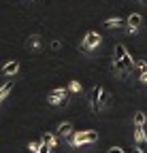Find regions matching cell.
<instances>
[{
	"label": "cell",
	"mask_w": 147,
	"mask_h": 153,
	"mask_svg": "<svg viewBox=\"0 0 147 153\" xmlns=\"http://www.w3.org/2000/svg\"><path fill=\"white\" fill-rule=\"evenodd\" d=\"M134 140H137L139 145H143V143H145V132H143V126H137V130H134Z\"/></svg>",
	"instance_id": "obj_9"
},
{
	"label": "cell",
	"mask_w": 147,
	"mask_h": 153,
	"mask_svg": "<svg viewBox=\"0 0 147 153\" xmlns=\"http://www.w3.org/2000/svg\"><path fill=\"white\" fill-rule=\"evenodd\" d=\"M109 100H111V94H109L107 89H102V94H100V106L109 104Z\"/></svg>",
	"instance_id": "obj_14"
},
{
	"label": "cell",
	"mask_w": 147,
	"mask_h": 153,
	"mask_svg": "<svg viewBox=\"0 0 147 153\" xmlns=\"http://www.w3.org/2000/svg\"><path fill=\"white\" fill-rule=\"evenodd\" d=\"M81 49H83L85 53H90V51H94V49H92V47H90L87 43H81Z\"/></svg>",
	"instance_id": "obj_19"
},
{
	"label": "cell",
	"mask_w": 147,
	"mask_h": 153,
	"mask_svg": "<svg viewBox=\"0 0 147 153\" xmlns=\"http://www.w3.org/2000/svg\"><path fill=\"white\" fill-rule=\"evenodd\" d=\"M145 2H147V0H145Z\"/></svg>",
	"instance_id": "obj_26"
},
{
	"label": "cell",
	"mask_w": 147,
	"mask_h": 153,
	"mask_svg": "<svg viewBox=\"0 0 147 153\" xmlns=\"http://www.w3.org/2000/svg\"><path fill=\"white\" fill-rule=\"evenodd\" d=\"M49 153H53V151H49Z\"/></svg>",
	"instance_id": "obj_25"
},
{
	"label": "cell",
	"mask_w": 147,
	"mask_h": 153,
	"mask_svg": "<svg viewBox=\"0 0 147 153\" xmlns=\"http://www.w3.org/2000/svg\"><path fill=\"white\" fill-rule=\"evenodd\" d=\"M98 138V134L94 130H83V132H77L75 136H72V145L79 147V145H87V143H94Z\"/></svg>",
	"instance_id": "obj_1"
},
{
	"label": "cell",
	"mask_w": 147,
	"mask_h": 153,
	"mask_svg": "<svg viewBox=\"0 0 147 153\" xmlns=\"http://www.w3.org/2000/svg\"><path fill=\"white\" fill-rule=\"evenodd\" d=\"M109 153H124L119 147H111V149H109Z\"/></svg>",
	"instance_id": "obj_21"
},
{
	"label": "cell",
	"mask_w": 147,
	"mask_h": 153,
	"mask_svg": "<svg viewBox=\"0 0 147 153\" xmlns=\"http://www.w3.org/2000/svg\"><path fill=\"white\" fill-rule=\"evenodd\" d=\"M79 89H81V85H79L77 81H75V83H70V91H79Z\"/></svg>",
	"instance_id": "obj_18"
},
{
	"label": "cell",
	"mask_w": 147,
	"mask_h": 153,
	"mask_svg": "<svg viewBox=\"0 0 147 153\" xmlns=\"http://www.w3.org/2000/svg\"><path fill=\"white\" fill-rule=\"evenodd\" d=\"M145 153H147V151H145Z\"/></svg>",
	"instance_id": "obj_27"
},
{
	"label": "cell",
	"mask_w": 147,
	"mask_h": 153,
	"mask_svg": "<svg viewBox=\"0 0 147 153\" xmlns=\"http://www.w3.org/2000/svg\"><path fill=\"white\" fill-rule=\"evenodd\" d=\"M49 102H51V104H66V102H68V91L62 89V87L53 89L51 96H49Z\"/></svg>",
	"instance_id": "obj_2"
},
{
	"label": "cell",
	"mask_w": 147,
	"mask_h": 153,
	"mask_svg": "<svg viewBox=\"0 0 147 153\" xmlns=\"http://www.w3.org/2000/svg\"><path fill=\"white\" fill-rule=\"evenodd\" d=\"M70 132H72V123L64 121V123H60V126H58V136H68Z\"/></svg>",
	"instance_id": "obj_7"
},
{
	"label": "cell",
	"mask_w": 147,
	"mask_h": 153,
	"mask_svg": "<svg viewBox=\"0 0 147 153\" xmlns=\"http://www.w3.org/2000/svg\"><path fill=\"white\" fill-rule=\"evenodd\" d=\"M34 2H39V0H34Z\"/></svg>",
	"instance_id": "obj_24"
},
{
	"label": "cell",
	"mask_w": 147,
	"mask_h": 153,
	"mask_svg": "<svg viewBox=\"0 0 147 153\" xmlns=\"http://www.w3.org/2000/svg\"><path fill=\"white\" fill-rule=\"evenodd\" d=\"M130 153H145V151H141V149H134V151H130Z\"/></svg>",
	"instance_id": "obj_23"
},
{
	"label": "cell",
	"mask_w": 147,
	"mask_h": 153,
	"mask_svg": "<svg viewBox=\"0 0 147 153\" xmlns=\"http://www.w3.org/2000/svg\"><path fill=\"white\" fill-rule=\"evenodd\" d=\"M128 32H130V34H134L139 28H141V24H143V17L139 15V13H134V15H130V17H128Z\"/></svg>",
	"instance_id": "obj_4"
},
{
	"label": "cell",
	"mask_w": 147,
	"mask_h": 153,
	"mask_svg": "<svg viewBox=\"0 0 147 153\" xmlns=\"http://www.w3.org/2000/svg\"><path fill=\"white\" fill-rule=\"evenodd\" d=\"M141 81H143V83H147V70H145V72L141 74Z\"/></svg>",
	"instance_id": "obj_22"
},
{
	"label": "cell",
	"mask_w": 147,
	"mask_h": 153,
	"mask_svg": "<svg viewBox=\"0 0 147 153\" xmlns=\"http://www.w3.org/2000/svg\"><path fill=\"white\" fill-rule=\"evenodd\" d=\"M100 41H102V38H100V34H98V32H87V34H85V41H83V43H87V45H90L92 49H96V47L100 45Z\"/></svg>",
	"instance_id": "obj_5"
},
{
	"label": "cell",
	"mask_w": 147,
	"mask_h": 153,
	"mask_svg": "<svg viewBox=\"0 0 147 153\" xmlns=\"http://www.w3.org/2000/svg\"><path fill=\"white\" fill-rule=\"evenodd\" d=\"M100 94H102L100 85H96L94 89H92V94H90V102H92V111L94 113H98V108H100Z\"/></svg>",
	"instance_id": "obj_3"
},
{
	"label": "cell",
	"mask_w": 147,
	"mask_h": 153,
	"mask_svg": "<svg viewBox=\"0 0 147 153\" xmlns=\"http://www.w3.org/2000/svg\"><path fill=\"white\" fill-rule=\"evenodd\" d=\"M41 147H43V143H30V153H36Z\"/></svg>",
	"instance_id": "obj_17"
},
{
	"label": "cell",
	"mask_w": 147,
	"mask_h": 153,
	"mask_svg": "<svg viewBox=\"0 0 147 153\" xmlns=\"http://www.w3.org/2000/svg\"><path fill=\"white\" fill-rule=\"evenodd\" d=\"M43 145H47V147H56V136H53V134H43V140H41Z\"/></svg>",
	"instance_id": "obj_10"
},
{
	"label": "cell",
	"mask_w": 147,
	"mask_h": 153,
	"mask_svg": "<svg viewBox=\"0 0 147 153\" xmlns=\"http://www.w3.org/2000/svg\"><path fill=\"white\" fill-rule=\"evenodd\" d=\"M126 53H128V51H126L124 45H115V55H113V60H122Z\"/></svg>",
	"instance_id": "obj_11"
},
{
	"label": "cell",
	"mask_w": 147,
	"mask_h": 153,
	"mask_svg": "<svg viewBox=\"0 0 147 153\" xmlns=\"http://www.w3.org/2000/svg\"><path fill=\"white\" fill-rule=\"evenodd\" d=\"M11 89H13V81H7L2 87H0V102H2V100L7 98V94H9Z\"/></svg>",
	"instance_id": "obj_8"
},
{
	"label": "cell",
	"mask_w": 147,
	"mask_h": 153,
	"mask_svg": "<svg viewBox=\"0 0 147 153\" xmlns=\"http://www.w3.org/2000/svg\"><path fill=\"white\" fill-rule=\"evenodd\" d=\"M49 151H51V147H47V145H43V147H41L39 151H36V153H49Z\"/></svg>",
	"instance_id": "obj_20"
},
{
	"label": "cell",
	"mask_w": 147,
	"mask_h": 153,
	"mask_svg": "<svg viewBox=\"0 0 147 153\" xmlns=\"http://www.w3.org/2000/svg\"><path fill=\"white\" fill-rule=\"evenodd\" d=\"M17 70H19V62H7V64L2 66V72H4L7 76H11V74H15Z\"/></svg>",
	"instance_id": "obj_6"
},
{
	"label": "cell",
	"mask_w": 147,
	"mask_h": 153,
	"mask_svg": "<svg viewBox=\"0 0 147 153\" xmlns=\"http://www.w3.org/2000/svg\"><path fill=\"white\" fill-rule=\"evenodd\" d=\"M117 26H122V19H119V17H115V19H107V22H104V28H117Z\"/></svg>",
	"instance_id": "obj_12"
},
{
	"label": "cell",
	"mask_w": 147,
	"mask_h": 153,
	"mask_svg": "<svg viewBox=\"0 0 147 153\" xmlns=\"http://www.w3.org/2000/svg\"><path fill=\"white\" fill-rule=\"evenodd\" d=\"M145 70H147V64H145L143 60H139V62L134 64V72H137V74H143Z\"/></svg>",
	"instance_id": "obj_13"
},
{
	"label": "cell",
	"mask_w": 147,
	"mask_h": 153,
	"mask_svg": "<svg viewBox=\"0 0 147 153\" xmlns=\"http://www.w3.org/2000/svg\"><path fill=\"white\" fill-rule=\"evenodd\" d=\"M39 43H41V38H39V36H32V38H28V47L32 45V47L36 49V47H39Z\"/></svg>",
	"instance_id": "obj_16"
},
{
	"label": "cell",
	"mask_w": 147,
	"mask_h": 153,
	"mask_svg": "<svg viewBox=\"0 0 147 153\" xmlns=\"http://www.w3.org/2000/svg\"><path fill=\"white\" fill-rule=\"evenodd\" d=\"M145 119H147V115H145V113H137V115H134V126H143Z\"/></svg>",
	"instance_id": "obj_15"
}]
</instances>
